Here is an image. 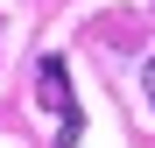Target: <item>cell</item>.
Masks as SVG:
<instances>
[{
	"mask_svg": "<svg viewBox=\"0 0 155 148\" xmlns=\"http://www.w3.org/2000/svg\"><path fill=\"white\" fill-rule=\"evenodd\" d=\"M35 99L49 106V120H57V148H78L85 113H78V99H71V71H64V57H42V64H35Z\"/></svg>",
	"mask_w": 155,
	"mask_h": 148,
	"instance_id": "6da1fadb",
	"label": "cell"
},
{
	"mask_svg": "<svg viewBox=\"0 0 155 148\" xmlns=\"http://www.w3.org/2000/svg\"><path fill=\"white\" fill-rule=\"evenodd\" d=\"M141 92H148V106H155V57L141 64Z\"/></svg>",
	"mask_w": 155,
	"mask_h": 148,
	"instance_id": "7a4b0ae2",
	"label": "cell"
}]
</instances>
